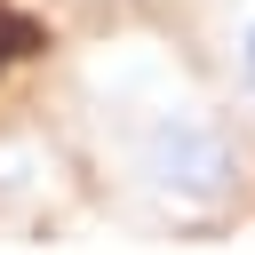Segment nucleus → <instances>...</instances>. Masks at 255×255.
Segmentation results:
<instances>
[{
  "label": "nucleus",
  "mask_w": 255,
  "mask_h": 255,
  "mask_svg": "<svg viewBox=\"0 0 255 255\" xmlns=\"http://www.w3.org/2000/svg\"><path fill=\"white\" fill-rule=\"evenodd\" d=\"M120 175L151 207H167L183 223H207V215L239 207L247 151H239V135H231L223 112H207L191 96H143L120 120Z\"/></svg>",
  "instance_id": "obj_1"
},
{
  "label": "nucleus",
  "mask_w": 255,
  "mask_h": 255,
  "mask_svg": "<svg viewBox=\"0 0 255 255\" xmlns=\"http://www.w3.org/2000/svg\"><path fill=\"white\" fill-rule=\"evenodd\" d=\"M223 64H231V96L255 112V0L239 8V24H231V40H223Z\"/></svg>",
  "instance_id": "obj_2"
},
{
  "label": "nucleus",
  "mask_w": 255,
  "mask_h": 255,
  "mask_svg": "<svg viewBox=\"0 0 255 255\" xmlns=\"http://www.w3.org/2000/svg\"><path fill=\"white\" fill-rule=\"evenodd\" d=\"M0 48H16V24H8V16H0Z\"/></svg>",
  "instance_id": "obj_3"
}]
</instances>
